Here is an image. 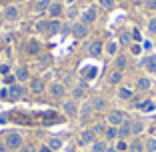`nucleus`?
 Returning a JSON list of instances; mask_svg holds the SVG:
<instances>
[{"label": "nucleus", "instance_id": "nucleus-1", "mask_svg": "<svg viewBox=\"0 0 156 152\" xmlns=\"http://www.w3.org/2000/svg\"><path fill=\"white\" fill-rule=\"evenodd\" d=\"M4 144H6L8 150H20L22 148V136L18 132H10V134H6Z\"/></svg>", "mask_w": 156, "mask_h": 152}, {"label": "nucleus", "instance_id": "nucleus-2", "mask_svg": "<svg viewBox=\"0 0 156 152\" xmlns=\"http://www.w3.org/2000/svg\"><path fill=\"white\" fill-rule=\"evenodd\" d=\"M28 94V88L24 86V84H12V86L8 88V96L12 98V100H18V98H24Z\"/></svg>", "mask_w": 156, "mask_h": 152}, {"label": "nucleus", "instance_id": "nucleus-3", "mask_svg": "<svg viewBox=\"0 0 156 152\" xmlns=\"http://www.w3.org/2000/svg\"><path fill=\"white\" fill-rule=\"evenodd\" d=\"M62 110H64V114L68 116V118H76V116H78V104H76V100H66L64 104H62Z\"/></svg>", "mask_w": 156, "mask_h": 152}, {"label": "nucleus", "instance_id": "nucleus-4", "mask_svg": "<svg viewBox=\"0 0 156 152\" xmlns=\"http://www.w3.org/2000/svg\"><path fill=\"white\" fill-rule=\"evenodd\" d=\"M94 142H96L94 130H82V132H80V138H78V144H80V146H86V144H94Z\"/></svg>", "mask_w": 156, "mask_h": 152}, {"label": "nucleus", "instance_id": "nucleus-5", "mask_svg": "<svg viewBox=\"0 0 156 152\" xmlns=\"http://www.w3.org/2000/svg\"><path fill=\"white\" fill-rule=\"evenodd\" d=\"M72 34L78 38V40H84V38L88 36V26H86V24H82V22H76L72 26Z\"/></svg>", "mask_w": 156, "mask_h": 152}, {"label": "nucleus", "instance_id": "nucleus-6", "mask_svg": "<svg viewBox=\"0 0 156 152\" xmlns=\"http://www.w3.org/2000/svg\"><path fill=\"white\" fill-rule=\"evenodd\" d=\"M140 64H142L144 68L148 70V72H152V74H154V72H156V56H142Z\"/></svg>", "mask_w": 156, "mask_h": 152}, {"label": "nucleus", "instance_id": "nucleus-7", "mask_svg": "<svg viewBox=\"0 0 156 152\" xmlns=\"http://www.w3.org/2000/svg\"><path fill=\"white\" fill-rule=\"evenodd\" d=\"M122 122H124V114L120 110H114V112L108 114V124L110 126H120Z\"/></svg>", "mask_w": 156, "mask_h": 152}, {"label": "nucleus", "instance_id": "nucleus-8", "mask_svg": "<svg viewBox=\"0 0 156 152\" xmlns=\"http://www.w3.org/2000/svg\"><path fill=\"white\" fill-rule=\"evenodd\" d=\"M50 94H52L54 98H62V96L66 94V86H64L62 82H54V84L50 86Z\"/></svg>", "mask_w": 156, "mask_h": 152}, {"label": "nucleus", "instance_id": "nucleus-9", "mask_svg": "<svg viewBox=\"0 0 156 152\" xmlns=\"http://www.w3.org/2000/svg\"><path fill=\"white\" fill-rule=\"evenodd\" d=\"M130 126H132V122H130L128 118H124V122L120 124V128H118V136H120V138H128L130 134H132Z\"/></svg>", "mask_w": 156, "mask_h": 152}, {"label": "nucleus", "instance_id": "nucleus-10", "mask_svg": "<svg viewBox=\"0 0 156 152\" xmlns=\"http://www.w3.org/2000/svg\"><path fill=\"white\" fill-rule=\"evenodd\" d=\"M94 20H96V10H94V8H88V10H84V12H82V18H80V22H82V24H86V26H88V24H92Z\"/></svg>", "mask_w": 156, "mask_h": 152}, {"label": "nucleus", "instance_id": "nucleus-11", "mask_svg": "<svg viewBox=\"0 0 156 152\" xmlns=\"http://www.w3.org/2000/svg\"><path fill=\"white\" fill-rule=\"evenodd\" d=\"M14 76H16V82L18 84H24L28 78H30V74H28V70L24 68V66H20V68H16V72H14Z\"/></svg>", "mask_w": 156, "mask_h": 152}, {"label": "nucleus", "instance_id": "nucleus-12", "mask_svg": "<svg viewBox=\"0 0 156 152\" xmlns=\"http://www.w3.org/2000/svg\"><path fill=\"white\" fill-rule=\"evenodd\" d=\"M60 28H62V22H60L58 18H52V20H48V28H46V32H48V34H58Z\"/></svg>", "mask_w": 156, "mask_h": 152}, {"label": "nucleus", "instance_id": "nucleus-13", "mask_svg": "<svg viewBox=\"0 0 156 152\" xmlns=\"http://www.w3.org/2000/svg\"><path fill=\"white\" fill-rule=\"evenodd\" d=\"M90 106L94 108V110H106V106H108V102H106V98H102V96H96V98H92Z\"/></svg>", "mask_w": 156, "mask_h": 152}, {"label": "nucleus", "instance_id": "nucleus-14", "mask_svg": "<svg viewBox=\"0 0 156 152\" xmlns=\"http://www.w3.org/2000/svg\"><path fill=\"white\" fill-rule=\"evenodd\" d=\"M102 50H104V48H102V42H92L90 46H88V52H90V56H94V58H98V56L102 54Z\"/></svg>", "mask_w": 156, "mask_h": 152}, {"label": "nucleus", "instance_id": "nucleus-15", "mask_svg": "<svg viewBox=\"0 0 156 152\" xmlns=\"http://www.w3.org/2000/svg\"><path fill=\"white\" fill-rule=\"evenodd\" d=\"M30 90H32L34 94H42L44 92V82H42L40 78H34L32 82H30Z\"/></svg>", "mask_w": 156, "mask_h": 152}, {"label": "nucleus", "instance_id": "nucleus-16", "mask_svg": "<svg viewBox=\"0 0 156 152\" xmlns=\"http://www.w3.org/2000/svg\"><path fill=\"white\" fill-rule=\"evenodd\" d=\"M48 14H50L52 18H58L60 14H62V4L60 2H52L50 8H48Z\"/></svg>", "mask_w": 156, "mask_h": 152}, {"label": "nucleus", "instance_id": "nucleus-17", "mask_svg": "<svg viewBox=\"0 0 156 152\" xmlns=\"http://www.w3.org/2000/svg\"><path fill=\"white\" fill-rule=\"evenodd\" d=\"M4 18L10 20V22L16 20V18H18V8H16V6H8V8L4 10Z\"/></svg>", "mask_w": 156, "mask_h": 152}, {"label": "nucleus", "instance_id": "nucleus-18", "mask_svg": "<svg viewBox=\"0 0 156 152\" xmlns=\"http://www.w3.org/2000/svg\"><path fill=\"white\" fill-rule=\"evenodd\" d=\"M108 82L114 84V86L120 84V82H122V72H120V70H112V72L108 74Z\"/></svg>", "mask_w": 156, "mask_h": 152}, {"label": "nucleus", "instance_id": "nucleus-19", "mask_svg": "<svg viewBox=\"0 0 156 152\" xmlns=\"http://www.w3.org/2000/svg\"><path fill=\"white\" fill-rule=\"evenodd\" d=\"M152 84H150V78H146V76H142V78L136 80V88L138 90H148Z\"/></svg>", "mask_w": 156, "mask_h": 152}, {"label": "nucleus", "instance_id": "nucleus-20", "mask_svg": "<svg viewBox=\"0 0 156 152\" xmlns=\"http://www.w3.org/2000/svg\"><path fill=\"white\" fill-rule=\"evenodd\" d=\"M26 52L28 54H38V52H40V44H38L36 40H30L26 44Z\"/></svg>", "mask_w": 156, "mask_h": 152}, {"label": "nucleus", "instance_id": "nucleus-21", "mask_svg": "<svg viewBox=\"0 0 156 152\" xmlns=\"http://www.w3.org/2000/svg\"><path fill=\"white\" fill-rule=\"evenodd\" d=\"M50 4H52L50 0H38L34 8H36V12H44V10H48V8H50Z\"/></svg>", "mask_w": 156, "mask_h": 152}, {"label": "nucleus", "instance_id": "nucleus-22", "mask_svg": "<svg viewBox=\"0 0 156 152\" xmlns=\"http://www.w3.org/2000/svg\"><path fill=\"white\" fill-rule=\"evenodd\" d=\"M104 52L106 54H110V56H116V52H118V44L116 42H108L104 46Z\"/></svg>", "mask_w": 156, "mask_h": 152}, {"label": "nucleus", "instance_id": "nucleus-23", "mask_svg": "<svg viewBox=\"0 0 156 152\" xmlns=\"http://www.w3.org/2000/svg\"><path fill=\"white\" fill-rule=\"evenodd\" d=\"M118 96L122 98V100H130V98H132V90H130V88H118Z\"/></svg>", "mask_w": 156, "mask_h": 152}, {"label": "nucleus", "instance_id": "nucleus-24", "mask_svg": "<svg viewBox=\"0 0 156 152\" xmlns=\"http://www.w3.org/2000/svg\"><path fill=\"white\" fill-rule=\"evenodd\" d=\"M48 148H50L52 152L58 150V148H62V140H60V138H50V140H48Z\"/></svg>", "mask_w": 156, "mask_h": 152}, {"label": "nucleus", "instance_id": "nucleus-25", "mask_svg": "<svg viewBox=\"0 0 156 152\" xmlns=\"http://www.w3.org/2000/svg\"><path fill=\"white\" fill-rule=\"evenodd\" d=\"M106 138L108 140H114V138H118V128L116 126H110V128H106Z\"/></svg>", "mask_w": 156, "mask_h": 152}, {"label": "nucleus", "instance_id": "nucleus-26", "mask_svg": "<svg viewBox=\"0 0 156 152\" xmlns=\"http://www.w3.org/2000/svg\"><path fill=\"white\" fill-rule=\"evenodd\" d=\"M106 142H102V140H96V142L92 144V152H106Z\"/></svg>", "mask_w": 156, "mask_h": 152}, {"label": "nucleus", "instance_id": "nucleus-27", "mask_svg": "<svg viewBox=\"0 0 156 152\" xmlns=\"http://www.w3.org/2000/svg\"><path fill=\"white\" fill-rule=\"evenodd\" d=\"M130 130H132V134H134V136H136V134H142V130H144V124H142V122H132Z\"/></svg>", "mask_w": 156, "mask_h": 152}, {"label": "nucleus", "instance_id": "nucleus-28", "mask_svg": "<svg viewBox=\"0 0 156 152\" xmlns=\"http://www.w3.org/2000/svg\"><path fill=\"white\" fill-rule=\"evenodd\" d=\"M126 64H128V62H126V58H124V56H118V58H116V70H120V72H122V70L126 68Z\"/></svg>", "mask_w": 156, "mask_h": 152}, {"label": "nucleus", "instance_id": "nucleus-29", "mask_svg": "<svg viewBox=\"0 0 156 152\" xmlns=\"http://www.w3.org/2000/svg\"><path fill=\"white\" fill-rule=\"evenodd\" d=\"M140 110H142V112H150V110H154V102H152V100L142 102V104H140Z\"/></svg>", "mask_w": 156, "mask_h": 152}, {"label": "nucleus", "instance_id": "nucleus-30", "mask_svg": "<svg viewBox=\"0 0 156 152\" xmlns=\"http://www.w3.org/2000/svg\"><path fill=\"white\" fill-rule=\"evenodd\" d=\"M46 28H48V20H38L36 22V30L38 32H46Z\"/></svg>", "mask_w": 156, "mask_h": 152}, {"label": "nucleus", "instance_id": "nucleus-31", "mask_svg": "<svg viewBox=\"0 0 156 152\" xmlns=\"http://www.w3.org/2000/svg\"><path fill=\"white\" fill-rule=\"evenodd\" d=\"M4 84H8V86H12V84H16V76H14V74H6L4 78Z\"/></svg>", "mask_w": 156, "mask_h": 152}, {"label": "nucleus", "instance_id": "nucleus-32", "mask_svg": "<svg viewBox=\"0 0 156 152\" xmlns=\"http://www.w3.org/2000/svg\"><path fill=\"white\" fill-rule=\"evenodd\" d=\"M128 148H130L132 152H142V150H144V148H142V144H140V142H132Z\"/></svg>", "mask_w": 156, "mask_h": 152}, {"label": "nucleus", "instance_id": "nucleus-33", "mask_svg": "<svg viewBox=\"0 0 156 152\" xmlns=\"http://www.w3.org/2000/svg\"><path fill=\"white\" fill-rule=\"evenodd\" d=\"M148 30H150L152 34H156V16L150 18V22H148Z\"/></svg>", "mask_w": 156, "mask_h": 152}, {"label": "nucleus", "instance_id": "nucleus-34", "mask_svg": "<svg viewBox=\"0 0 156 152\" xmlns=\"http://www.w3.org/2000/svg\"><path fill=\"white\" fill-rule=\"evenodd\" d=\"M116 150H118V152H124V150H128V144L124 142V140H120V142L116 144Z\"/></svg>", "mask_w": 156, "mask_h": 152}, {"label": "nucleus", "instance_id": "nucleus-35", "mask_svg": "<svg viewBox=\"0 0 156 152\" xmlns=\"http://www.w3.org/2000/svg\"><path fill=\"white\" fill-rule=\"evenodd\" d=\"M130 52H132L134 56H138L140 52H142V48H140V44H132V48H130Z\"/></svg>", "mask_w": 156, "mask_h": 152}, {"label": "nucleus", "instance_id": "nucleus-36", "mask_svg": "<svg viewBox=\"0 0 156 152\" xmlns=\"http://www.w3.org/2000/svg\"><path fill=\"white\" fill-rule=\"evenodd\" d=\"M20 150H22V152H36V148H34L32 144H26V146H22Z\"/></svg>", "mask_w": 156, "mask_h": 152}, {"label": "nucleus", "instance_id": "nucleus-37", "mask_svg": "<svg viewBox=\"0 0 156 152\" xmlns=\"http://www.w3.org/2000/svg\"><path fill=\"white\" fill-rule=\"evenodd\" d=\"M132 38H134V40H136V42H140V40H142V36H140V32H138L136 28H134V30H132Z\"/></svg>", "mask_w": 156, "mask_h": 152}, {"label": "nucleus", "instance_id": "nucleus-38", "mask_svg": "<svg viewBox=\"0 0 156 152\" xmlns=\"http://www.w3.org/2000/svg\"><path fill=\"white\" fill-rule=\"evenodd\" d=\"M8 72H10V66L8 64H2V66H0V74H4V76H6Z\"/></svg>", "mask_w": 156, "mask_h": 152}, {"label": "nucleus", "instance_id": "nucleus-39", "mask_svg": "<svg viewBox=\"0 0 156 152\" xmlns=\"http://www.w3.org/2000/svg\"><path fill=\"white\" fill-rule=\"evenodd\" d=\"M146 8L156 10V0H146Z\"/></svg>", "mask_w": 156, "mask_h": 152}, {"label": "nucleus", "instance_id": "nucleus-40", "mask_svg": "<svg viewBox=\"0 0 156 152\" xmlns=\"http://www.w3.org/2000/svg\"><path fill=\"white\" fill-rule=\"evenodd\" d=\"M100 4H102V6H106V8H110V6L114 4V0H100Z\"/></svg>", "mask_w": 156, "mask_h": 152}, {"label": "nucleus", "instance_id": "nucleus-41", "mask_svg": "<svg viewBox=\"0 0 156 152\" xmlns=\"http://www.w3.org/2000/svg\"><path fill=\"white\" fill-rule=\"evenodd\" d=\"M94 132H98V134H102V132H106V128H104V124H96V128H94Z\"/></svg>", "mask_w": 156, "mask_h": 152}, {"label": "nucleus", "instance_id": "nucleus-42", "mask_svg": "<svg viewBox=\"0 0 156 152\" xmlns=\"http://www.w3.org/2000/svg\"><path fill=\"white\" fill-rule=\"evenodd\" d=\"M74 96H76V98H82L84 96V90H82V88H76V90H74Z\"/></svg>", "mask_w": 156, "mask_h": 152}, {"label": "nucleus", "instance_id": "nucleus-43", "mask_svg": "<svg viewBox=\"0 0 156 152\" xmlns=\"http://www.w3.org/2000/svg\"><path fill=\"white\" fill-rule=\"evenodd\" d=\"M68 30H70V26H68V24H62V28H60V32H62V34H68Z\"/></svg>", "mask_w": 156, "mask_h": 152}, {"label": "nucleus", "instance_id": "nucleus-44", "mask_svg": "<svg viewBox=\"0 0 156 152\" xmlns=\"http://www.w3.org/2000/svg\"><path fill=\"white\" fill-rule=\"evenodd\" d=\"M0 98H10V96H8V90H6V88H2V90H0Z\"/></svg>", "mask_w": 156, "mask_h": 152}, {"label": "nucleus", "instance_id": "nucleus-45", "mask_svg": "<svg viewBox=\"0 0 156 152\" xmlns=\"http://www.w3.org/2000/svg\"><path fill=\"white\" fill-rule=\"evenodd\" d=\"M38 152H52V150L48 148V144H44V146H40V148H38Z\"/></svg>", "mask_w": 156, "mask_h": 152}, {"label": "nucleus", "instance_id": "nucleus-46", "mask_svg": "<svg viewBox=\"0 0 156 152\" xmlns=\"http://www.w3.org/2000/svg\"><path fill=\"white\" fill-rule=\"evenodd\" d=\"M148 148H150V150H156V140H150V142H148Z\"/></svg>", "mask_w": 156, "mask_h": 152}, {"label": "nucleus", "instance_id": "nucleus-47", "mask_svg": "<svg viewBox=\"0 0 156 152\" xmlns=\"http://www.w3.org/2000/svg\"><path fill=\"white\" fill-rule=\"evenodd\" d=\"M144 48H146V50H150V48H152V42L146 40V42H144Z\"/></svg>", "mask_w": 156, "mask_h": 152}, {"label": "nucleus", "instance_id": "nucleus-48", "mask_svg": "<svg viewBox=\"0 0 156 152\" xmlns=\"http://www.w3.org/2000/svg\"><path fill=\"white\" fill-rule=\"evenodd\" d=\"M122 42H126V44L130 42V36H128V34H124V36H122Z\"/></svg>", "mask_w": 156, "mask_h": 152}, {"label": "nucleus", "instance_id": "nucleus-49", "mask_svg": "<svg viewBox=\"0 0 156 152\" xmlns=\"http://www.w3.org/2000/svg\"><path fill=\"white\" fill-rule=\"evenodd\" d=\"M106 152H118V150H116V146H108V148H106Z\"/></svg>", "mask_w": 156, "mask_h": 152}, {"label": "nucleus", "instance_id": "nucleus-50", "mask_svg": "<svg viewBox=\"0 0 156 152\" xmlns=\"http://www.w3.org/2000/svg\"><path fill=\"white\" fill-rule=\"evenodd\" d=\"M8 148H6V144H0V152H6Z\"/></svg>", "mask_w": 156, "mask_h": 152}, {"label": "nucleus", "instance_id": "nucleus-51", "mask_svg": "<svg viewBox=\"0 0 156 152\" xmlns=\"http://www.w3.org/2000/svg\"><path fill=\"white\" fill-rule=\"evenodd\" d=\"M66 152H74V150H72V148H68V150H66Z\"/></svg>", "mask_w": 156, "mask_h": 152}, {"label": "nucleus", "instance_id": "nucleus-52", "mask_svg": "<svg viewBox=\"0 0 156 152\" xmlns=\"http://www.w3.org/2000/svg\"><path fill=\"white\" fill-rule=\"evenodd\" d=\"M68 2H70V4H72V2H74V0H68Z\"/></svg>", "mask_w": 156, "mask_h": 152}]
</instances>
